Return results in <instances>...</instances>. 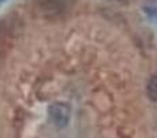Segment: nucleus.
<instances>
[{
  "label": "nucleus",
  "instance_id": "f257e3e1",
  "mask_svg": "<svg viewBox=\"0 0 157 138\" xmlns=\"http://www.w3.org/2000/svg\"><path fill=\"white\" fill-rule=\"evenodd\" d=\"M48 115L52 124L57 126L58 128H62L68 124L69 117H71V108L68 104L63 102H54L50 105Z\"/></svg>",
  "mask_w": 157,
  "mask_h": 138
},
{
  "label": "nucleus",
  "instance_id": "f03ea898",
  "mask_svg": "<svg viewBox=\"0 0 157 138\" xmlns=\"http://www.w3.org/2000/svg\"><path fill=\"white\" fill-rule=\"evenodd\" d=\"M65 10V0H43L39 3V13L43 17L59 15Z\"/></svg>",
  "mask_w": 157,
  "mask_h": 138
},
{
  "label": "nucleus",
  "instance_id": "7ed1b4c3",
  "mask_svg": "<svg viewBox=\"0 0 157 138\" xmlns=\"http://www.w3.org/2000/svg\"><path fill=\"white\" fill-rule=\"evenodd\" d=\"M147 97L153 102H157V75L152 76L147 81Z\"/></svg>",
  "mask_w": 157,
  "mask_h": 138
},
{
  "label": "nucleus",
  "instance_id": "20e7f679",
  "mask_svg": "<svg viewBox=\"0 0 157 138\" xmlns=\"http://www.w3.org/2000/svg\"><path fill=\"white\" fill-rule=\"evenodd\" d=\"M120 2H127V0H120Z\"/></svg>",
  "mask_w": 157,
  "mask_h": 138
},
{
  "label": "nucleus",
  "instance_id": "39448f33",
  "mask_svg": "<svg viewBox=\"0 0 157 138\" xmlns=\"http://www.w3.org/2000/svg\"><path fill=\"white\" fill-rule=\"evenodd\" d=\"M0 2H3V0H0Z\"/></svg>",
  "mask_w": 157,
  "mask_h": 138
}]
</instances>
